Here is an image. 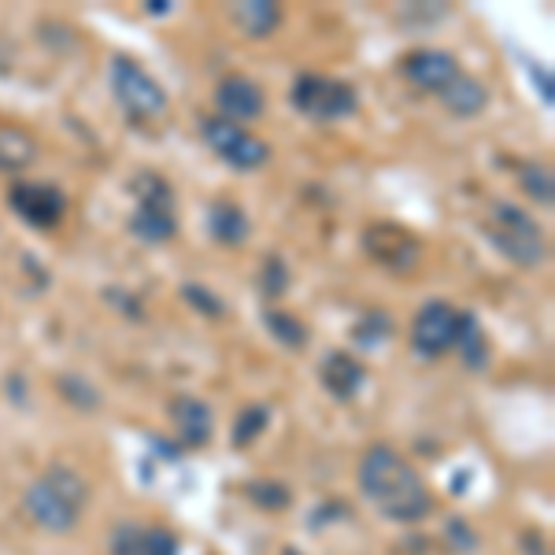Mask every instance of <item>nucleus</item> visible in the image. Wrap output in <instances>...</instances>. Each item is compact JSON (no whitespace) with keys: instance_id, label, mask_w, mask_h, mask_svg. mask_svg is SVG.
<instances>
[{"instance_id":"1","label":"nucleus","mask_w":555,"mask_h":555,"mask_svg":"<svg viewBox=\"0 0 555 555\" xmlns=\"http://www.w3.org/2000/svg\"><path fill=\"white\" fill-rule=\"evenodd\" d=\"M360 492L371 500V507L382 518L392 522H423L434 512V496H429L426 481L418 470L389 444H371L360 460Z\"/></svg>"},{"instance_id":"2","label":"nucleus","mask_w":555,"mask_h":555,"mask_svg":"<svg viewBox=\"0 0 555 555\" xmlns=\"http://www.w3.org/2000/svg\"><path fill=\"white\" fill-rule=\"evenodd\" d=\"M89 500V486L78 470L70 467H49L41 478L30 481L23 496V507L30 515V522L44 533H70L78 522H82Z\"/></svg>"},{"instance_id":"3","label":"nucleus","mask_w":555,"mask_h":555,"mask_svg":"<svg viewBox=\"0 0 555 555\" xmlns=\"http://www.w3.org/2000/svg\"><path fill=\"white\" fill-rule=\"evenodd\" d=\"M481 234L489 237V245L496 248L504 259H512L522 271H533L548 259V234L541 230V222L530 211H522L518 204L496 201L489 211V219L481 222Z\"/></svg>"},{"instance_id":"4","label":"nucleus","mask_w":555,"mask_h":555,"mask_svg":"<svg viewBox=\"0 0 555 555\" xmlns=\"http://www.w3.org/2000/svg\"><path fill=\"white\" fill-rule=\"evenodd\" d=\"M133 193V215L127 230L141 245H167L178 234V215H175V190L164 175L141 171L130 182Z\"/></svg>"},{"instance_id":"5","label":"nucleus","mask_w":555,"mask_h":555,"mask_svg":"<svg viewBox=\"0 0 555 555\" xmlns=\"http://www.w3.org/2000/svg\"><path fill=\"white\" fill-rule=\"evenodd\" d=\"M289 101L293 107L311 122H341L352 119L360 112V93L356 86L341 82V78H330V75H300L297 82L289 89Z\"/></svg>"},{"instance_id":"6","label":"nucleus","mask_w":555,"mask_h":555,"mask_svg":"<svg viewBox=\"0 0 555 555\" xmlns=\"http://www.w3.org/2000/svg\"><path fill=\"white\" fill-rule=\"evenodd\" d=\"M112 93H115V104L130 115L133 122H152L159 115H167V89L149 75L138 60L130 56H115L112 60Z\"/></svg>"},{"instance_id":"7","label":"nucleus","mask_w":555,"mask_h":555,"mask_svg":"<svg viewBox=\"0 0 555 555\" xmlns=\"http://www.w3.org/2000/svg\"><path fill=\"white\" fill-rule=\"evenodd\" d=\"M201 138H204V145H208L227 167H234V171H259V167L271 164V145H267L263 138H256L248 127L219 119V115H204Z\"/></svg>"},{"instance_id":"8","label":"nucleus","mask_w":555,"mask_h":555,"mask_svg":"<svg viewBox=\"0 0 555 555\" xmlns=\"http://www.w3.org/2000/svg\"><path fill=\"white\" fill-rule=\"evenodd\" d=\"M8 208L15 211V219L26 222L30 230H56L67 219V193L56 182H34V178H20L8 185Z\"/></svg>"},{"instance_id":"9","label":"nucleus","mask_w":555,"mask_h":555,"mask_svg":"<svg viewBox=\"0 0 555 555\" xmlns=\"http://www.w3.org/2000/svg\"><path fill=\"white\" fill-rule=\"evenodd\" d=\"M363 253L392 274H411L423 263V241L400 222H371L363 230Z\"/></svg>"},{"instance_id":"10","label":"nucleus","mask_w":555,"mask_h":555,"mask_svg":"<svg viewBox=\"0 0 555 555\" xmlns=\"http://www.w3.org/2000/svg\"><path fill=\"white\" fill-rule=\"evenodd\" d=\"M455 330H460V311L449 300H429L411 319V348L423 360H437L455 345Z\"/></svg>"},{"instance_id":"11","label":"nucleus","mask_w":555,"mask_h":555,"mask_svg":"<svg viewBox=\"0 0 555 555\" xmlns=\"http://www.w3.org/2000/svg\"><path fill=\"white\" fill-rule=\"evenodd\" d=\"M397 70L404 82H411L415 89H426V93H441V89H449L455 78L463 75L460 60L444 49H411L400 56Z\"/></svg>"},{"instance_id":"12","label":"nucleus","mask_w":555,"mask_h":555,"mask_svg":"<svg viewBox=\"0 0 555 555\" xmlns=\"http://www.w3.org/2000/svg\"><path fill=\"white\" fill-rule=\"evenodd\" d=\"M215 104H219V119L227 122H237V127H248V122L263 119L267 112V93L256 78L248 75H222L215 82Z\"/></svg>"},{"instance_id":"13","label":"nucleus","mask_w":555,"mask_h":555,"mask_svg":"<svg viewBox=\"0 0 555 555\" xmlns=\"http://www.w3.org/2000/svg\"><path fill=\"white\" fill-rule=\"evenodd\" d=\"M112 555H178V537L167 526L149 522H119L112 530Z\"/></svg>"},{"instance_id":"14","label":"nucleus","mask_w":555,"mask_h":555,"mask_svg":"<svg viewBox=\"0 0 555 555\" xmlns=\"http://www.w3.org/2000/svg\"><path fill=\"white\" fill-rule=\"evenodd\" d=\"M319 382L330 397L348 404V400H356L363 392L366 366H363V360H356L352 352H326L319 363Z\"/></svg>"},{"instance_id":"15","label":"nucleus","mask_w":555,"mask_h":555,"mask_svg":"<svg viewBox=\"0 0 555 555\" xmlns=\"http://www.w3.org/2000/svg\"><path fill=\"white\" fill-rule=\"evenodd\" d=\"M171 423L178 429V441L185 449H204L211 441V429H215V411L204 404L201 397H175L171 400Z\"/></svg>"},{"instance_id":"16","label":"nucleus","mask_w":555,"mask_h":555,"mask_svg":"<svg viewBox=\"0 0 555 555\" xmlns=\"http://www.w3.org/2000/svg\"><path fill=\"white\" fill-rule=\"evenodd\" d=\"M208 234L215 245L222 248H241L253 234V222H248V211L241 208L237 201H211L208 204Z\"/></svg>"},{"instance_id":"17","label":"nucleus","mask_w":555,"mask_h":555,"mask_svg":"<svg viewBox=\"0 0 555 555\" xmlns=\"http://www.w3.org/2000/svg\"><path fill=\"white\" fill-rule=\"evenodd\" d=\"M437 96H441V104L449 107L452 115H460V119H474V115H481L489 107V86L478 82L474 75H460Z\"/></svg>"},{"instance_id":"18","label":"nucleus","mask_w":555,"mask_h":555,"mask_svg":"<svg viewBox=\"0 0 555 555\" xmlns=\"http://www.w3.org/2000/svg\"><path fill=\"white\" fill-rule=\"evenodd\" d=\"M452 348L463 356V363H467L470 371H486L489 366V337H486V326L478 322V315L460 311V330H455Z\"/></svg>"},{"instance_id":"19","label":"nucleus","mask_w":555,"mask_h":555,"mask_svg":"<svg viewBox=\"0 0 555 555\" xmlns=\"http://www.w3.org/2000/svg\"><path fill=\"white\" fill-rule=\"evenodd\" d=\"M38 159V141L15 122H0V171H23Z\"/></svg>"},{"instance_id":"20","label":"nucleus","mask_w":555,"mask_h":555,"mask_svg":"<svg viewBox=\"0 0 555 555\" xmlns=\"http://www.w3.org/2000/svg\"><path fill=\"white\" fill-rule=\"evenodd\" d=\"M234 20L253 41H263L282 26V8L271 4V0H245V4L234 8Z\"/></svg>"},{"instance_id":"21","label":"nucleus","mask_w":555,"mask_h":555,"mask_svg":"<svg viewBox=\"0 0 555 555\" xmlns=\"http://www.w3.org/2000/svg\"><path fill=\"white\" fill-rule=\"evenodd\" d=\"M518 185H522V193L530 196L533 204H541V208H552L555 204L552 167L541 164V159H526V164H518Z\"/></svg>"},{"instance_id":"22","label":"nucleus","mask_w":555,"mask_h":555,"mask_svg":"<svg viewBox=\"0 0 555 555\" xmlns=\"http://www.w3.org/2000/svg\"><path fill=\"white\" fill-rule=\"evenodd\" d=\"M263 326L271 330V337L278 345H285V348H304L308 345V326H304V319H297L293 311H282V308H267L263 311Z\"/></svg>"},{"instance_id":"23","label":"nucleus","mask_w":555,"mask_h":555,"mask_svg":"<svg viewBox=\"0 0 555 555\" xmlns=\"http://www.w3.org/2000/svg\"><path fill=\"white\" fill-rule=\"evenodd\" d=\"M389 337H392V319L385 315V311H378V308L363 311V319L356 322V330H352V341L360 345L363 352H371V348L385 345Z\"/></svg>"},{"instance_id":"24","label":"nucleus","mask_w":555,"mask_h":555,"mask_svg":"<svg viewBox=\"0 0 555 555\" xmlns=\"http://www.w3.org/2000/svg\"><path fill=\"white\" fill-rule=\"evenodd\" d=\"M245 496L253 500L259 512H285L293 492H289V486H282V481H274V478H256L245 486Z\"/></svg>"},{"instance_id":"25","label":"nucleus","mask_w":555,"mask_h":555,"mask_svg":"<svg viewBox=\"0 0 555 555\" xmlns=\"http://www.w3.org/2000/svg\"><path fill=\"white\" fill-rule=\"evenodd\" d=\"M267 426H271V408H267V404L245 408L237 415V423H234V449H248V444H253Z\"/></svg>"},{"instance_id":"26","label":"nucleus","mask_w":555,"mask_h":555,"mask_svg":"<svg viewBox=\"0 0 555 555\" xmlns=\"http://www.w3.org/2000/svg\"><path fill=\"white\" fill-rule=\"evenodd\" d=\"M182 300L190 304L193 311H201L204 319H222V315H227V304H222L219 293L208 289V285H201V282H185L182 285Z\"/></svg>"},{"instance_id":"27","label":"nucleus","mask_w":555,"mask_h":555,"mask_svg":"<svg viewBox=\"0 0 555 555\" xmlns=\"http://www.w3.org/2000/svg\"><path fill=\"white\" fill-rule=\"evenodd\" d=\"M285 289H289V271L278 256H267L263 274H259V293H263V300H282Z\"/></svg>"},{"instance_id":"28","label":"nucleus","mask_w":555,"mask_h":555,"mask_svg":"<svg viewBox=\"0 0 555 555\" xmlns=\"http://www.w3.org/2000/svg\"><path fill=\"white\" fill-rule=\"evenodd\" d=\"M60 392H64V400H75L78 408H96V404H101V392H96L93 385L82 382V378H60Z\"/></svg>"},{"instance_id":"29","label":"nucleus","mask_w":555,"mask_h":555,"mask_svg":"<svg viewBox=\"0 0 555 555\" xmlns=\"http://www.w3.org/2000/svg\"><path fill=\"white\" fill-rule=\"evenodd\" d=\"M526 70H530V78H533L537 93H541V96H544V104H552V101H555L552 70H544V67H537V64H526Z\"/></svg>"},{"instance_id":"30","label":"nucleus","mask_w":555,"mask_h":555,"mask_svg":"<svg viewBox=\"0 0 555 555\" xmlns=\"http://www.w3.org/2000/svg\"><path fill=\"white\" fill-rule=\"evenodd\" d=\"M149 12H152V15H164V12H171V4H167V0H152Z\"/></svg>"}]
</instances>
